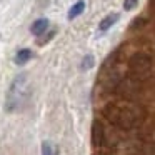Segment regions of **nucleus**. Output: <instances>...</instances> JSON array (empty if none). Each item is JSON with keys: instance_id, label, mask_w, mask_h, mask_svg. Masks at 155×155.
Masks as SVG:
<instances>
[{"instance_id": "f257e3e1", "label": "nucleus", "mask_w": 155, "mask_h": 155, "mask_svg": "<svg viewBox=\"0 0 155 155\" xmlns=\"http://www.w3.org/2000/svg\"><path fill=\"white\" fill-rule=\"evenodd\" d=\"M28 94V78L25 74H20L12 80L10 87H8L7 97H5V112L14 114L20 108L24 100L27 98Z\"/></svg>"}, {"instance_id": "f03ea898", "label": "nucleus", "mask_w": 155, "mask_h": 155, "mask_svg": "<svg viewBox=\"0 0 155 155\" xmlns=\"http://www.w3.org/2000/svg\"><path fill=\"white\" fill-rule=\"evenodd\" d=\"M130 68L134 74H145L150 68V60L143 55H135L130 60Z\"/></svg>"}, {"instance_id": "7ed1b4c3", "label": "nucleus", "mask_w": 155, "mask_h": 155, "mask_svg": "<svg viewBox=\"0 0 155 155\" xmlns=\"http://www.w3.org/2000/svg\"><path fill=\"white\" fill-rule=\"evenodd\" d=\"M48 27H50V22H48L47 18H38V20H35L34 24H32L30 32L35 37H40V35H44L45 32L48 30Z\"/></svg>"}, {"instance_id": "20e7f679", "label": "nucleus", "mask_w": 155, "mask_h": 155, "mask_svg": "<svg viewBox=\"0 0 155 155\" xmlns=\"http://www.w3.org/2000/svg\"><path fill=\"white\" fill-rule=\"evenodd\" d=\"M32 57H34V54H32L30 48H20V50L15 54V64L17 65H25Z\"/></svg>"}, {"instance_id": "39448f33", "label": "nucleus", "mask_w": 155, "mask_h": 155, "mask_svg": "<svg viewBox=\"0 0 155 155\" xmlns=\"http://www.w3.org/2000/svg\"><path fill=\"white\" fill-rule=\"evenodd\" d=\"M84 10H85V2L84 0H78L77 4H74L70 7V10H68V20H74V18H77L78 15H82L84 14Z\"/></svg>"}, {"instance_id": "423d86ee", "label": "nucleus", "mask_w": 155, "mask_h": 155, "mask_svg": "<svg viewBox=\"0 0 155 155\" xmlns=\"http://www.w3.org/2000/svg\"><path fill=\"white\" fill-rule=\"evenodd\" d=\"M117 20H118V14H110V15H107V17H105L104 20L100 22V25H98V30H100L102 34H105V32H107Z\"/></svg>"}, {"instance_id": "0eeeda50", "label": "nucleus", "mask_w": 155, "mask_h": 155, "mask_svg": "<svg viewBox=\"0 0 155 155\" xmlns=\"http://www.w3.org/2000/svg\"><path fill=\"white\" fill-rule=\"evenodd\" d=\"M42 155H57V150L50 142H44L42 143Z\"/></svg>"}, {"instance_id": "6e6552de", "label": "nucleus", "mask_w": 155, "mask_h": 155, "mask_svg": "<svg viewBox=\"0 0 155 155\" xmlns=\"http://www.w3.org/2000/svg\"><path fill=\"white\" fill-rule=\"evenodd\" d=\"M94 62H95L94 55H85V57H84V60H82L80 68H82V70H88V68H92V67H94Z\"/></svg>"}, {"instance_id": "1a4fd4ad", "label": "nucleus", "mask_w": 155, "mask_h": 155, "mask_svg": "<svg viewBox=\"0 0 155 155\" xmlns=\"http://www.w3.org/2000/svg\"><path fill=\"white\" fill-rule=\"evenodd\" d=\"M138 4V0H125L124 2V8L125 10H134L135 7H137Z\"/></svg>"}]
</instances>
